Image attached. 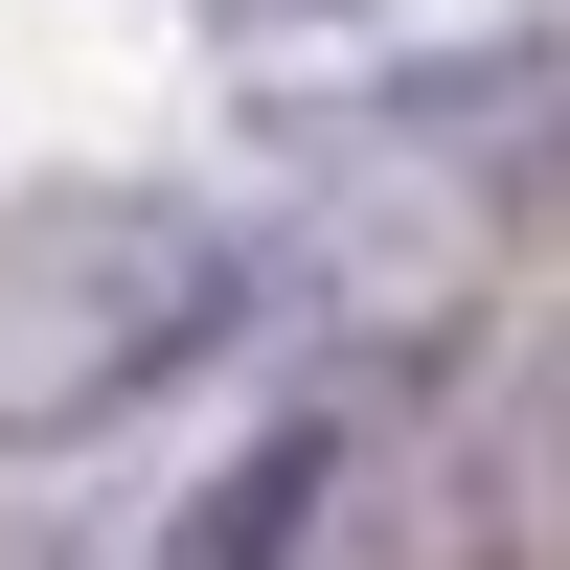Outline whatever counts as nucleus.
Listing matches in <instances>:
<instances>
[{
  "mask_svg": "<svg viewBox=\"0 0 570 570\" xmlns=\"http://www.w3.org/2000/svg\"><path fill=\"white\" fill-rule=\"evenodd\" d=\"M320 480H343V434H274L252 480H206V502H183V570H297V525H320Z\"/></svg>",
  "mask_w": 570,
  "mask_h": 570,
  "instance_id": "nucleus-3",
  "label": "nucleus"
},
{
  "mask_svg": "<svg viewBox=\"0 0 570 570\" xmlns=\"http://www.w3.org/2000/svg\"><path fill=\"white\" fill-rule=\"evenodd\" d=\"M252 320V252L183 206H23L0 228V434H91Z\"/></svg>",
  "mask_w": 570,
  "mask_h": 570,
  "instance_id": "nucleus-1",
  "label": "nucleus"
},
{
  "mask_svg": "<svg viewBox=\"0 0 570 570\" xmlns=\"http://www.w3.org/2000/svg\"><path fill=\"white\" fill-rule=\"evenodd\" d=\"M456 525H480V570H570V320L502 343L480 434H456Z\"/></svg>",
  "mask_w": 570,
  "mask_h": 570,
  "instance_id": "nucleus-2",
  "label": "nucleus"
}]
</instances>
